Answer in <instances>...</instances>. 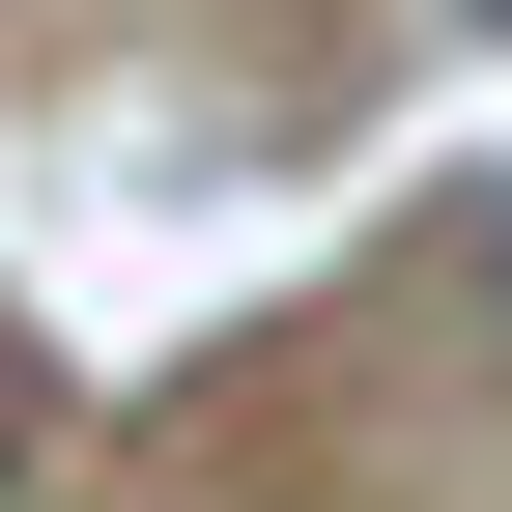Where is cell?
<instances>
[{
	"label": "cell",
	"mask_w": 512,
	"mask_h": 512,
	"mask_svg": "<svg viewBox=\"0 0 512 512\" xmlns=\"http://www.w3.org/2000/svg\"><path fill=\"white\" fill-rule=\"evenodd\" d=\"M456 29H512V0H456Z\"/></svg>",
	"instance_id": "cell-1"
}]
</instances>
